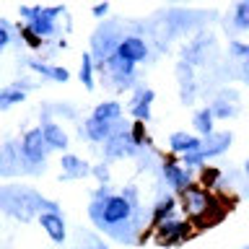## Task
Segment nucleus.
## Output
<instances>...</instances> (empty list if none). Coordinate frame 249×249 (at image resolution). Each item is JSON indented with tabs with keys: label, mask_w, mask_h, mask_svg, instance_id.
<instances>
[{
	"label": "nucleus",
	"mask_w": 249,
	"mask_h": 249,
	"mask_svg": "<svg viewBox=\"0 0 249 249\" xmlns=\"http://www.w3.org/2000/svg\"><path fill=\"white\" fill-rule=\"evenodd\" d=\"M200 145H202V138L192 135V132L179 130V132H171V135H169V151L174 153V156H182V159L197 153Z\"/></svg>",
	"instance_id": "12"
},
{
	"label": "nucleus",
	"mask_w": 249,
	"mask_h": 249,
	"mask_svg": "<svg viewBox=\"0 0 249 249\" xmlns=\"http://www.w3.org/2000/svg\"><path fill=\"white\" fill-rule=\"evenodd\" d=\"M18 13L26 18V26L31 34H34L36 39H52L54 34H57V16L60 13H65V8H26V5H21L18 8Z\"/></svg>",
	"instance_id": "3"
},
{
	"label": "nucleus",
	"mask_w": 249,
	"mask_h": 249,
	"mask_svg": "<svg viewBox=\"0 0 249 249\" xmlns=\"http://www.w3.org/2000/svg\"><path fill=\"white\" fill-rule=\"evenodd\" d=\"M42 135H44V140H47V145L52 148V151H65L68 148V132L60 127L57 122H52V120H47L44 124H42Z\"/></svg>",
	"instance_id": "17"
},
{
	"label": "nucleus",
	"mask_w": 249,
	"mask_h": 249,
	"mask_svg": "<svg viewBox=\"0 0 249 249\" xmlns=\"http://www.w3.org/2000/svg\"><path fill=\"white\" fill-rule=\"evenodd\" d=\"M210 112H213L215 120H231V117L239 114V107L233 104V101H226L221 96V99H215L213 104H210Z\"/></svg>",
	"instance_id": "23"
},
{
	"label": "nucleus",
	"mask_w": 249,
	"mask_h": 249,
	"mask_svg": "<svg viewBox=\"0 0 249 249\" xmlns=\"http://www.w3.org/2000/svg\"><path fill=\"white\" fill-rule=\"evenodd\" d=\"M8 44H11V31H8L5 26H0V52H3Z\"/></svg>",
	"instance_id": "28"
},
{
	"label": "nucleus",
	"mask_w": 249,
	"mask_h": 249,
	"mask_svg": "<svg viewBox=\"0 0 249 249\" xmlns=\"http://www.w3.org/2000/svg\"><path fill=\"white\" fill-rule=\"evenodd\" d=\"M78 78H81V83L86 86V91H93V57L91 52H83L81 57V73H78Z\"/></svg>",
	"instance_id": "25"
},
{
	"label": "nucleus",
	"mask_w": 249,
	"mask_h": 249,
	"mask_svg": "<svg viewBox=\"0 0 249 249\" xmlns=\"http://www.w3.org/2000/svg\"><path fill=\"white\" fill-rule=\"evenodd\" d=\"M231 26L236 31H247L249 29V0H241V3L233 5L231 11Z\"/></svg>",
	"instance_id": "22"
},
{
	"label": "nucleus",
	"mask_w": 249,
	"mask_h": 249,
	"mask_svg": "<svg viewBox=\"0 0 249 249\" xmlns=\"http://www.w3.org/2000/svg\"><path fill=\"white\" fill-rule=\"evenodd\" d=\"M244 174H247V179H249V159L244 161Z\"/></svg>",
	"instance_id": "30"
},
{
	"label": "nucleus",
	"mask_w": 249,
	"mask_h": 249,
	"mask_svg": "<svg viewBox=\"0 0 249 249\" xmlns=\"http://www.w3.org/2000/svg\"><path fill=\"white\" fill-rule=\"evenodd\" d=\"M156 93L153 89H148V86H140V89H135V93H132L130 99V114L135 117V122H148L151 120V104H153Z\"/></svg>",
	"instance_id": "11"
},
{
	"label": "nucleus",
	"mask_w": 249,
	"mask_h": 249,
	"mask_svg": "<svg viewBox=\"0 0 249 249\" xmlns=\"http://www.w3.org/2000/svg\"><path fill=\"white\" fill-rule=\"evenodd\" d=\"M138 192L124 190L112 192L107 197H91L89 218L96 229H101L109 236L120 241H135L138 229Z\"/></svg>",
	"instance_id": "1"
},
{
	"label": "nucleus",
	"mask_w": 249,
	"mask_h": 249,
	"mask_svg": "<svg viewBox=\"0 0 249 249\" xmlns=\"http://www.w3.org/2000/svg\"><path fill=\"white\" fill-rule=\"evenodd\" d=\"M117 57H122L124 62H130V65H138V62H143L148 57V42L143 36H122V42L117 44Z\"/></svg>",
	"instance_id": "10"
},
{
	"label": "nucleus",
	"mask_w": 249,
	"mask_h": 249,
	"mask_svg": "<svg viewBox=\"0 0 249 249\" xmlns=\"http://www.w3.org/2000/svg\"><path fill=\"white\" fill-rule=\"evenodd\" d=\"M177 208H179V197H177V195H163V197L153 205V210H151V229L161 226L163 221H169V218H174Z\"/></svg>",
	"instance_id": "15"
},
{
	"label": "nucleus",
	"mask_w": 249,
	"mask_h": 249,
	"mask_svg": "<svg viewBox=\"0 0 249 249\" xmlns=\"http://www.w3.org/2000/svg\"><path fill=\"white\" fill-rule=\"evenodd\" d=\"M161 177L163 182H166V187H171V195H182L187 187L195 184V171L187 169L182 161L177 159H163L161 161Z\"/></svg>",
	"instance_id": "5"
},
{
	"label": "nucleus",
	"mask_w": 249,
	"mask_h": 249,
	"mask_svg": "<svg viewBox=\"0 0 249 249\" xmlns=\"http://www.w3.org/2000/svg\"><path fill=\"white\" fill-rule=\"evenodd\" d=\"M218 208V200L213 197V192L205 190L202 184H192L179 195V210L187 215L190 223H205L208 215Z\"/></svg>",
	"instance_id": "2"
},
{
	"label": "nucleus",
	"mask_w": 249,
	"mask_h": 249,
	"mask_svg": "<svg viewBox=\"0 0 249 249\" xmlns=\"http://www.w3.org/2000/svg\"><path fill=\"white\" fill-rule=\"evenodd\" d=\"M229 54L239 60V65H241V78H244V81L249 83V44H247V42H239V39H233V42L229 44Z\"/></svg>",
	"instance_id": "21"
},
{
	"label": "nucleus",
	"mask_w": 249,
	"mask_h": 249,
	"mask_svg": "<svg viewBox=\"0 0 249 249\" xmlns=\"http://www.w3.org/2000/svg\"><path fill=\"white\" fill-rule=\"evenodd\" d=\"M143 148H140L135 140H132V132L124 127H117V132L104 143V153L107 159H124V156H138Z\"/></svg>",
	"instance_id": "8"
},
{
	"label": "nucleus",
	"mask_w": 249,
	"mask_h": 249,
	"mask_svg": "<svg viewBox=\"0 0 249 249\" xmlns=\"http://www.w3.org/2000/svg\"><path fill=\"white\" fill-rule=\"evenodd\" d=\"M81 132L91 140V143H107V140L117 132V124H112V122H99V120H93V117H89V120L83 122Z\"/></svg>",
	"instance_id": "14"
},
{
	"label": "nucleus",
	"mask_w": 249,
	"mask_h": 249,
	"mask_svg": "<svg viewBox=\"0 0 249 249\" xmlns=\"http://www.w3.org/2000/svg\"><path fill=\"white\" fill-rule=\"evenodd\" d=\"M39 226H42L44 233L54 241V244H62V241L68 239V229H65V221H62L60 213H52V210L39 213Z\"/></svg>",
	"instance_id": "13"
},
{
	"label": "nucleus",
	"mask_w": 249,
	"mask_h": 249,
	"mask_svg": "<svg viewBox=\"0 0 249 249\" xmlns=\"http://www.w3.org/2000/svg\"><path fill=\"white\" fill-rule=\"evenodd\" d=\"M192 124H195V132H197V138H208V135H213L215 132V117H213V112H210V107H202V109H197L195 112V117H192Z\"/></svg>",
	"instance_id": "20"
},
{
	"label": "nucleus",
	"mask_w": 249,
	"mask_h": 249,
	"mask_svg": "<svg viewBox=\"0 0 249 249\" xmlns=\"http://www.w3.org/2000/svg\"><path fill=\"white\" fill-rule=\"evenodd\" d=\"M91 174L96 177L101 184H107V187H109V166H107V163H99V166H93V169H91Z\"/></svg>",
	"instance_id": "26"
},
{
	"label": "nucleus",
	"mask_w": 249,
	"mask_h": 249,
	"mask_svg": "<svg viewBox=\"0 0 249 249\" xmlns=\"http://www.w3.org/2000/svg\"><path fill=\"white\" fill-rule=\"evenodd\" d=\"M96 18H104V16L109 13V3H99V5H93V11H91Z\"/></svg>",
	"instance_id": "29"
},
{
	"label": "nucleus",
	"mask_w": 249,
	"mask_h": 249,
	"mask_svg": "<svg viewBox=\"0 0 249 249\" xmlns=\"http://www.w3.org/2000/svg\"><path fill=\"white\" fill-rule=\"evenodd\" d=\"M233 143V135L231 132H213V135H208V138H202V145H200V151L197 153H192V156H187V159H182V163L187 169H202V163L210 161V159H215V156H221L226 153L231 148Z\"/></svg>",
	"instance_id": "4"
},
{
	"label": "nucleus",
	"mask_w": 249,
	"mask_h": 249,
	"mask_svg": "<svg viewBox=\"0 0 249 249\" xmlns=\"http://www.w3.org/2000/svg\"><path fill=\"white\" fill-rule=\"evenodd\" d=\"M47 151H50V145H47V140L42 135V127L29 130L26 135L21 138V159L26 161L29 166H44Z\"/></svg>",
	"instance_id": "6"
},
{
	"label": "nucleus",
	"mask_w": 249,
	"mask_h": 249,
	"mask_svg": "<svg viewBox=\"0 0 249 249\" xmlns=\"http://www.w3.org/2000/svg\"><path fill=\"white\" fill-rule=\"evenodd\" d=\"M29 68L36 70L39 75L50 78V81H57V83H68L70 81V70L62 68V65H47L42 60H29Z\"/></svg>",
	"instance_id": "18"
},
{
	"label": "nucleus",
	"mask_w": 249,
	"mask_h": 249,
	"mask_svg": "<svg viewBox=\"0 0 249 249\" xmlns=\"http://www.w3.org/2000/svg\"><path fill=\"white\" fill-rule=\"evenodd\" d=\"M101 70H107L109 78L117 83V89H130L132 83H135V65H130V62H124L122 57H117V54H112L104 65H101Z\"/></svg>",
	"instance_id": "9"
},
{
	"label": "nucleus",
	"mask_w": 249,
	"mask_h": 249,
	"mask_svg": "<svg viewBox=\"0 0 249 249\" xmlns=\"http://www.w3.org/2000/svg\"><path fill=\"white\" fill-rule=\"evenodd\" d=\"M156 241L159 244H182L184 239L192 236V223L187 221V218H169V221H163L161 226H156Z\"/></svg>",
	"instance_id": "7"
},
{
	"label": "nucleus",
	"mask_w": 249,
	"mask_h": 249,
	"mask_svg": "<svg viewBox=\"0 0 249 249\" xmlns=\"http://www.w3.org/2000/svg\"><path fill=\"white\" fill-rule=\"evenodd\" d=\"M26 99V91H21L18 86H8V89H0V109H11L16 104Z\"/></svg>",
	"instance_id": "24"
},
{
	"label": "nucleus",
	"mask_w": 249,
	"mask_h": 249,
	"mask_svg": "<svg viewBox=\"0 0 249 249\" xmlns=\"http://www.w3.org/2000/svg\"><path fill=\"white\" fill-rule=\"evenodd\" d=\"M60 166H62V179H83L91 174V163H86L83 159H78L73 153L62 156Z\"/></svg>",
	"instance_id": "16"
},
{
	"label": "nucleus",
	"mask_w": 249,
	"mask_h": 249,
	"mask_svg": "<svg viewBox=\"0 0 249 249\" xmlns=\"http://www.w3.org/2000/svg\"><path fill=\"white\" fill-rule=\"evenodd\" d=\"M91 117L93 120H99V122H112V124H117L120 122V117H122V104L120 101H101V104H96L93 107V112H91Z\"/></svg>",
	"instance_id": "19"
},
{
	"label": "nucleus",
	"mask_w": 249,
	"mask_h": 249,
	"mask_svg": "<svg viewBox=\"0 0 249 249\" xmlns=\"http://www.w3.org/2000/svg\"><path fill=\"white\" fill-rule=\"evenodd\" d=\"M21 36L23 39H26V42H29V47H34V50H39V47H42L44 42H42V39H36L34 34H31V31L26 29V26H21Z\"/></svg>",
	"instance_id": "27"
}]
</instances>
